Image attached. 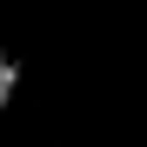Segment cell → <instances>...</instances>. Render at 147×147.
I'll use <instances>...</instances> for the list:
<instances>
[{
	"instance_id": "1",
	"label": "cell",
	"mask_w": 147,
	"mask_h": 147,
	"mask_svg": "<svg viewBox=\"0 0 147 147\" xmlns=\"http://www.w3.org/2000/svg\"><path fill=\"white\" fill-rule=\"evenodd\" d=\"M13 87H20V60L0 47V114H7V100H13Z\"/></svg>"
}]
</instances>
